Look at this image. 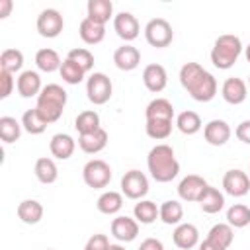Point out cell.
<instances>
[{
    "instance_id": "cell-40",
    "label": "cell",
    "mask_w": 250,
    "mask_h": 250,
    "mask_svg": "<svg viewBox=\"0 0 250 250\" xmlns=\"http://www.w3.org/2000/svg\"><path fill=\"white\" fill-rule=\"evenodd\" d=\"M20 135H21V125L14 117L8 115L0 117V139L4 143H14L20 139Z\"/></svg>"
},
{
    "instance_id": "cell-28",
    "label": "cell",
    "mask_w": 250,
    "mask_h": 250,
    "mask_svg": "<svg viewBox=\"0 0 250 250\" xmlns=\"http://www.w3.org/2000/svg\"><path fill=\"white\" fill-rule=\"evenodd\" d=\"M98 211L104 213V215H113L117 213L121 207H123V197L119 191H104L100 197H98Z\"/></svg>"
},
{
    "instance_id": "cell-37",
    "label": "cell",
    "mask_w": 250,
    "mask_h": 250,
    "mask_svg": "<svg viewBox=\"0 0 250 250\" xmlns=\"http://www.w3.org/2000/svg\"><path fill=\"white\" fill-rule=\"evenodd\" d=\"M227 221L230 227L234 229H244L246 225H250V207L242 205V203H236L232 207H229L227 211Z\"/></svg>"
},
{
    "instance_id": "cell-45",
    "label": "cell",
    "mask_w": 250,
    "mask_h": 250,
    "mask_svg": "<svg viewBox=\"0 0 250 250\" xmlns=\"http://www.w3.org/2000/svg\"><path fill=\"white\" fill-rule=\"evenodd\" d=\"M236 139L238 141H242V143H246V145H250V119H246V121H242V123H238V127H236Z\"/></svg>"
},
{
    "instance_id": "cell-30",
    "label": "cell",
    "mask_w": 250,
    "mask_h": 250,
    "mask_svg": "<svg viewBox=\"0 0 250 250\" xmlns=\"http://www.w3.org/2000/svg\"><path fill=\"white\" fill-rule=\"evenodd\" d=\"M23 64V53L20 49H4L0 55V70H6L10 74L18 72Z\"/></svg>"
},
{
    "instance_id": "cell-12",
    "label": "cell",
    "mask_w": 250,
    "mask_h": 250,
    "mask_svg": "<svg viewBox=\"0 0 250 250\" xmlns=\"http://www.w3.org/2000/svg\"><path fill=\"white\" fill-rule=\"evenodd\" d=\"M221 94L225 98L227 104H232V105H238L246 100L248 96V88H246V82L238 76H230L223 82V88H221Z\"/></svg>"
},
{
    "instance_id": "cell-8",
    "label": "cell",
    "mask_w": 250,
    "mask_h": 250,
    "mask_svg": "<svg viewBox=\"0 0 250 250\" xmlns=\"http://www.w3.org/2000/svg\"><path fill=\"white\" fill-rule=\"evenodd\" d=\"M64 27V21H62V16L59 10L55 8H45L39 16H37V31L43 35V37H57Z\"/></svg>"
},
{
    "instance_id": "cell-14",
    "label": "cell",
    "mask_w": 250,
    "mask_h": 250,
    "mask_svg": "<svg viewBox=\"0 0 250 250\" xmlns=\"http://www.w3.org/2000/svg\"><path fill=\"white\" fill-rule=\"evenodd\" d=\"M203 137L209 145L213 146H223L229 139H230V127L227 121L223 119H211L205 127H203Z\"/></svg>"
},
{
    "instance_id": "cell-11",
    "label": "cell",
    "mask_w": 250,
    "mask_h": 250,
    "mask_svg": "<svg viewBox=\"0 0 250 250\" xmlns=\"http://www.w3.org/2000/svg\"><path fill=\"white\" fill-rule=\"evenodd\" d=\"M143 82L146 86L148 92L152 94H158L166 88V82H168V74H166V68L158 62H152V64H146L145 70H143Z\"/></svg>"
},
{
    "instance_id": "cell-50",
    "label": "cell",
    "mask_w": 250,
    "mask_h": 250,
    "mask_svg": "<svg viewBox=\"0 0 250 250\" xmlns=\"http://www.w3.org/2000/svg\"><path fill=\"white\" fill-rule=\"evenodd\" d=\"M246 61H248V62H250V45H248V47H246Z\"/></svg>"
},
{
    "instance_id": "cell-31",
    "label": "cell",
    "mask_w": 250,
    "mask_h": 250,
    "mask_svg": "<svg viewBox=\"0 0 250 250\" xmlns=\"http://www.w3.org/2000/svg\"><path fill=\"white\" fill-rule=\"evenodd\" d=\"M47 121L41 117V113L33 107V109H27L21 117V127L29 133V135H41L45 129H47Z\"/></svg>"
},
{
    "instance_id": "cell-43",
    "label": "cell",
    "mask_w": 250,
    "mask_h": 250,
    "mask_svg": "<svg viewBox=\"0 0 250 250\" xmlns=\"http://www.w3.org/2000/svg\"><path fill=\"white\" fill-rule=\"evenodd\" d=\"M109 248V240L105 234H92L84 246V250H107Z\"/></svg>"
},
{
    "instance_id": "cell-15",
    "label": "cell",
    "mask_w": 250,
    "mask_h": 250,
    "mask_svg": "<svg viewBox=\"0 0 250 250\" xmlns=\"http://www.w3.org/2000/svg\"><path fill=\"white\" fill-rule=\"evenodd\" d=\"M111 234L121 242H131L139 234V221H135L127 215L115 217L111 221Z\"/></svg>"
},
{
    "instance_id": "cell-1",
    "label": "cell",
    "mask_w": 250,
    "mask_h": 250,
    "mask_svg": "<svg viewBox=\"0 0 250 250\" xmlns=\"http://www.w3.org/2000/svg\"><path fill=\"white\" fill-rule=\"evenodd\" d=\"M180 82L195 102H211L217 94V80L199 62H186L180 68Z\"/></svg>"
},
{
    "instance_id": "cell-25",
    "label": "cell",
    "mask_w": 250,
    "mask_h": 250,
    "mask_svg": "<svg viewBox=\"0 0 250 250\" xmlns=\"http://www.w3.org/2000/svg\"><path fill=\"white\" fill-rule=\"evenodd\" d=\"M113 16V4L109 0H88V16L90 20L104 23Z\"/></svg>"
},
{
    "instance_id": "cell-21",
    "label": "cell",
    "mask_w": 250,
    "mask_h": 250,
    "mask_svg": "<svg viewBox=\"0 0 250 250\" xmlns=\"http://www.w3.org/2000/svg\"><path fill=\"white\" fill-rule=\"evenodd\" d=\"M104 35H105L104 23H98V21H94L90 18H84L80 21V37H82L84 43L96 45V43H100L104 39Z\"/></svg>"
},
{
    "instance_id": "cell-13",
    "label": "cell",
    "mask_w": 250,
    "mask_h": 250,
    "mask_svg": "<svg viewBox=\"0 0 250 250\" xmlns=\"http://www.w3.org/2000/svg\"><path fill=\"white\" fill-rule=\"evenodd\" d=\"M113 27L117 31V35L123 39V41H133L137 35H139V21L137 18L131 14V12H119L115 18H113Z\"/></svg>"
},
{
    "instance_id": "cell-5",
    "label": "cell",
    "mask_w": 250,
    "mask_h": 250,
    "mask_svg": "<svg viewBox=\"0 0 250 250\" xmlns=\"http://www.w3.org/2000/svg\"><path fill=\"white\" fill-rule=\"evenodd\" d=\"M82 178H84V184L88 188H94V189H102L109 184L111 180V168L105 160H100V158H94L90 162L84 164L82 168Z\"/></svg>"
},
{
    "instance_id": "cell-10",
    "label": "cell",
    "mask_w": 250,
    "mask_h": 250,
    "mask_svg": "<svg viewBox=\"0 0 250 250\" xmlns=\"http://www.w3.org/2000/svg\"><path fill=\"white\" fill-rule=\"evenodd\" d=\"M207 182L201 178V176H197V174H188L182 182H180V186H178V193H180V197L184 199V201H199V197L203 195V191L207 189Z\"/></svg>"
},
{
    "instance_id": "cell-32",
    "label": "cell",
    "mask_w": 250,
    "mask_h": 250,
    "mask_svg": "<svg viewBox=\"0 0 250 250\" xmlns=\"http://www.w3.org/2000/svg\"><path fill=\"white\" fill-rule=\"evenodd\" d=\"M74 127H76V131H78L80 135H86V133L98 131V129H100V115H98L94 109L80 111V113L76 115Z\"/></svg>"
},
{
    "instance_id": "cell-7",
    "label": "cell",
    "mask_w": 250,
    "mask_h": 250,
    "mask_svg": "<svg viewBox=\"0 0 250 250\" xmlns=\"http://www.w3.org/2000/svg\"><path fill=\"white\" fill-rule=\"evenodd\" d=\"M121 191L129 199H141L148 191V180L141 170H129L121 178Z\"/></svg>"
},
{
    "instance_id": "cell-36",
    "label": "cell",
    "mask_w": 250,
    "mask_h": 250,
    "mask_svg": "<svg viewBox=\"0 0 250 250\" xmlns=\"http://www.w3.org/2000/svg\"><path fill=\"white\" fill-rule=\"evenodd\" d=\"M35 109L41 113V117H43L47 123H55V121H59V117L62 115L64 105H61V104H57V102H51V100L37 98V105H35Z\"/></svg>"
},
{
    "instance_id": "cell-49",
    "label": "cell",
    "mask_w": 250,
    "mask_h": 250,
    "mask_svg": "<svg viewBox=\"0 0 250 250\" xmlns=\"http://www.w3.org/2000/svg\"><path fill=\"white\" fill-rule=\"evenodd\" d=\"M107 250H125L123 246H119V244H109V248Z\"/></svg>"
},
{
    "instance_id": "cell-20",
    "label": "cell",
    "mask_w": 250,
    "mask_h": 250,
    "mask_svg": "<svg viewBox=\"0 0 250 250\" xmlns=\"http://www.w3.org/2000/svg\"><path fill=\"white\" fill-rule=\"evenodd\" d=\"M49 148H51L53 156H57L61 160H66L74 152V139L70 135H66V133H57V135L51 137Z\"/></svg>"
},
{
    "instance_id": "cell-33",
    "label": "cell",
    "mask_w": 250,
    "mask_h": 250,
    "mask_svg": "<svg viewBox=\"0 0 250 250\" xmlns=\"http://www.w3.org/2000/svg\"><path fill=\"white\" fill-rule=\"evenodd\" d=\"M176 125L184 135H195L201 129V117H199V113H195L191 109H186L178 115Z\"/></svg>"
},
{
    "instance_id": "cell-29",
    "label": "cell",
    "mask_w": 250,
    "mask_h": 250,
    "mask_svg": "<svg viewBox=\"0 0 250 250\" xmlns=\"http://www.w3.org/2000/svg\"><path fill=\"white\" fill-rule=\"evenodd\" d=\"M35 62H37V66H39L43 72H53V70L61 68V64H62L59 53H57L55 49H49V47L39 49V51L35 53Z\"/></svg>"
},
{
    "instance_id": "cell-3",
    "label": "cell",
    "mask_w": 250,
    "mask_h": 250,
    "mask_svg": "<svg viewBox=\"0 0 250 250\" xmlns=\"http://www.w3.org/2000/svg\"><path fill=\"white\" fill-rule=\"evenodd\" d=\"M240 53H242L240 37H236L232 33H223V35H219L215 39V45L211 49V62L217 68L227 70V68H230L236 62Z\"/></svg>"
},
{
    "instance_id": "cell-52",
    "label": "cell",
    "mask_w": 250,
    "mask_h": 250,
    "mask_svg": "<svg viewBox=\"0 0 250 250\" xmlns=\"http://www.w3.org/2000/svg\"><path fill=\"white\" fill-rule=\"evenodd\" d=\"M248 82H250V76H248Z\"/></svg>"
},
{
    "instance_id": "cell-38",
    "label": "cell",
    "mask_w": 250,
    "mask_h": 250,
    "mask_svg": "<svg viewBox=\"0 0 250 250\" xmlns=\"http://www.w3.org/2000/svg\"><path fill=\"white\" fill-rule=\"evenodd\" d=\"M145 129H146V135L150 139L162 141L172 133V121L170 119H146Z\"/></svg>"
},
{
    "instance_id": "cell-2",
    "label": "cell",
    "mask_w": 250,
    "mask_h": 250,
    "mask_svg": "<svg viewBox=\"0 0 250 250\" xmlns=\"http://www.w3.org/2000/svg\"><path fill=\"white\" fill-rule=\"evenodd\" d=\"M148 172L156 182H172L180 172V162L174 156V150L170 145H156L150 148L148 158Z\"/></svg>"
},
{
    "instance_id": "cell-27",
    "label": "cell",
    "mask_w": 250,
    "mask_h": 250,
    "mask_svg": "<svg viewBox=\"0 0 250 250\" xmlns=\"http://www.w3.org/2000/svg\"><path fill=\"white\" fill-rule=\"evenodd\" d=\"M35 176L41 184H53L59 176V170H57V164L53 158H47V156H41L37 158L35 162Z\"/></svg>"
},
{
    "instance_id": "cell-24",
    "label": "cell",
    "mask_w": 250,
    "mask_h": 250,
    "mask_svg": "<svg viewBox=\"0 0 250 250\" xmlns=\"http://www.w3.org/2000/svg\"><path fill=\"white\" fill-rule=\"evenodd\" d=\"M18 217L25 225H35L43 217V205L39 201H35V199H23L18 205Z\"/></svg>"
},
{
    "instance_id": "cell-42",
    "label": "cell",
    "mask_w": 250,
    "mask_h": 250,
    "mask_svg": "<svg viewBox=\"0 0 250 250\" xmlns=\"http://www.w3.org/2000/svg\"><path fill=\"white\" fill-rule=\"evenodd\" d=\"M37 98L51 100V102H57L61 105H66V90L62 86H59V84H47Z\"/></svg>"
},
{
    "instance_id": "cell-4",
    "label": "cell",
    "mask_w": 250,
    "mask_h": 250,
    "mask_svg": "<svg viewBox=\"0 0 250 250\" xmlns=\"http://www.w3.org/2000/svg\"><path fill=\"white\" fill-rule=\"evenodd\" d=\"M145 37L148 41V45L156 47V49H164L172 43L174 39V29L170 25L168 20L164 18H152L146 27H145Z\"/></svg>"
},
{
    "instance_id": "cell-16",
    "label": "cell",
    "mask_w": 250,
    "mask_h": 250,
    "mask_svg": "<svg viewBox=\"0 0 250 250\" xmlns=\"http://www.w3.org/2000/svg\"><path fill=\"white\" fill-rule=\"evenodd\" d=\"M113 62H115V66H117L119 70H133V68H137L139 62H141V53H139L137 47L125 43V45H121V47L115 49V53H113Z\"/></svg>"
},
{
    "instance_id": "cell-44",
    "label": "cell",
    "mask_w": 250,
    "mask_h": 250,
    "mask_svg": "<svg viewBox=\"0 0 250 250\" xmlns=\"http://www.w3.org/2000/svg\"><path fill=\"white\" fill-rule=\"evenodd\" d=\"M12 88H14V78L10 72L6 70H0V100L8 98L12 94Z\"/></svg>"
},
{
    "instance_id": "cell-41",
    "label": "cell",
    "mask_w": 250,
    "mask_h": 250,
    "mask_svg": "<svg viewBox=\"0 0 250 250\" xmlns=\"http://www.w3.org/2000/svg\"><path fill=\"white\" fill-rule=\"evenodd\" d=\"M66 59L74 61V62H76L78 66H82L86 72H88V70L94 66V55H92L88 49H84V47H76V49H70Z\"/></svg>"
},
{
    "instance_id": "cell-17",
    "label": "cell",
    "mask_w": 250,
    "mask_h": 250,
    "mask_svg": "<svg viewBox=\"0 0 250 250\" xmlns=\"http://www.w3.org/2000/svg\"><path fill=\"white\" fill-rule=\"evenodd\" d=\"M172 238H174V244H176L180 250H189V248H193V246L197 244V240H199V230H197V227L191 225V223H182V225L176 227Z\"/></svg>"
},
{
    "instance_id": "cell-46",
    "label": "cell",
    "mask_w": 250,
    "mask_h": 250,
    "mask_svg": "<svg viewBox=\"0 0 250 250\" xmlns=\"http://www.w3.org/2000/svg\"><path fill=\"white\" fill-rule=\"evenodd\" d=\"M139 250H164L162 242L158 238H145L139 246Z\"/></svg>"
},
{
    "instance_id": "cell-6",
    "label": "cell",
    "mask_w": 250,
    "mask_h": 250,
    "mask_svg": "<svg viewBox=\"0 0 250 250\" xmlns=\"http://www.w3.org/2000/svg\"><path fill=\"white\" fill-rule=\"evenodd\" d=\"M111 92H113L111 80L104 72H94L86 82V94L94 105H104L111 98Z\"/></svg>"
},
{
    "instance_id": "cell-39",
    "label": "cell",
    "mask_w": 250,
    "mask_h": 250,
    "mask_svg": "<svg viewBox=\"0 0 250 250\" xmlns=\"http://www.w3.org/2000/svg\"><path fill=\"white\" fill-rule=\"evenodd\" d=\"M59 72H61V78H62L64 82H68V84H78V82H82V78H84V74H86V70H84L82 66H78L74 61H70V59H64V61H62Z\"/></svg>"
},
{
    "instance_id": "cell-34",
    "label": "cell",
    "mask_w": 250,
    "mask_h": 250,
    "mask_svg": "<svg viewBox=\"0 0 250 250\" xmlns=\"http://www.w3.org/2000/svg\"><path fill=\"white\" fill-rule=\"evenodd\" d=\"M158 217L162 219V223H166V225H178L180 221H182V217H184V207H182V203H178V201H174V199H170V201H164L160 207H158Z\"/></svg>"
},
{
    "instance_id": "cell-22",
    "label": "cell",
    "mask_w": 250,
    "mask_h": 250,
    "mask_svg": "<svg viewBox=\"0 0 250 250\" xmlns=\"http://www.w3.org/2000/svg\"><path fill=\"white\" fill-rule=\"evenodd\" d=\"M197 203L201 205V209H203L205 213L213 215V213H219V211L223 209V205H225V195H223L217 188L207 186V189L203 191V195L199 197Z\"/></svg>"
},
{
    "instance_id": "cell-48",
    "label": "cell",
    "mask_w": 250,
    "mask_h": 250,
    "mask_svg": "<svg viewBox=\"0 0 250 250\" xmlns=\"http://www.w3.org/2000/svg\"><path fill=\"white\" fill-rule=\"evenodd\" d=\"M199 250H223V248H219L217 244H213V242H209V240H203L201 246H199Z\"/></svg>"
},
{
    "instance_id": "cell-47",
    "label": "cell",
    "mask_w": 250,
    "mask_h": 250,
    "mask_svg": "<svg viewBox=\"0 0 250 250\" xmlns=\"http://www.w3.org/2000/svg\"><path fill=\"white\" fill-rule=\"evenodd\" d=\"M12 6H14L12 0H0V18H8Z\"/></svg>"
},
{
    "instance_id": "cell-19",
    "label": "cell",
    "mask_w": 250,
    "mask_h": 250,
    "mask_svg": "<svg viewBox=\"0 0 250 250\" xmlns=\"http://www.w3.org/2000/svg\"><path fill=\"white\" fill-rule=\"evenodd\" d=\"M41 78L35 70H23L18 76V92L23 98H31V96H39L41 94Z\"/></svg>"
},
{
    "instance_id": "cell-9",
    "label": "cell",
    "mask_w": 250,
    "mask_h": 250,
    "mask_svg": "<svg viewBox=\"0 0 250 250\" xmlns=\"http://www.w3.org/2000/svg\"><path fill=\"white\" fill-rule=\"evenodd\" d=\"M223 188L229 195L232 197H242L250 191V178L246 176V172L234 168V170H229L223 178Z\"/></svg>"
},
{
    "instance_id": "cell-35",
    "label": "cell",
    "mask_w": 250,
    "mask_h": 250,
    "mask_svg": "<svg viewBox=\"0 0 250 250\" xmlns=\"http://www.w3.org/2000/svg\"><path fill=\"white\" fill-rule=\"evenodd\" d=\"M133 213H135V219H137L139 223H143V225H150V223L156 221V217H158L160 211H158L156 203H152V201H148V199H143V201L135 203Z\"/></svg>"
},
{
    "instance_id": "cell-23",
    "label": "cell",
    "mask_w": 250,
    "mask_h": 250,
    "mask_svg": "<svg viewBox=\"0 0 250 250\" xmlns=\"http://www.w3.org/2000/svg\"><path fill=\"white\" fill-rule=\"evenodd\" d=\"M232 238H234L232 227H230V225H227V223H217V225H213V227H211V230H209V234H207V238H205V240H209V242L217 244L219 248L227 250V248L232 244Z\"/></svg>"
},
{
    "instance_id": "cell-51",
    "label": "cell",
    "mask_w": 250,
    "mask_h": 250,
    "mask_svg": "<svg viewBox=\"0 0 250 250\" xmlns=\"http://www.w3.org/2000/svg\"><path fill=\"white\" fill-rule=\"evenodd\" d=\"M47 250H55V248H47Z\"/></svg>"
},
{
    "instance_id": "cell-18",
    "label": "cell",
    "mask_w": 250,
    "mask_h": 250,
    "mask_svg": "<svg viewBox=\"0 0 250 250\" xmlns=\"http://www.w3.org/2000/svg\"><path fill=\"white\" fill-rule=\"evenodd\" d=\"M105 145H107V131L102 129V127L98 131H92V133H86V135L78 137V146L88 154L100 152L102 148H105Z\"/></svg>"
},
{
    "instance_id": "cell-26",
    "label": "cell",
    "mask_w": 250,
    "mask_h": 250,
    "mask_svg": "<svg viewBox=\"0 0 250 250\" xmlns=\"http://www.w3.org/2000/svg\"><path fill=\"white\" fill-rule=\"evenodd\" d=\"M174 117V105L166 98H154L146 105V119H170Z\"/></svg>"
}]
</instances>
